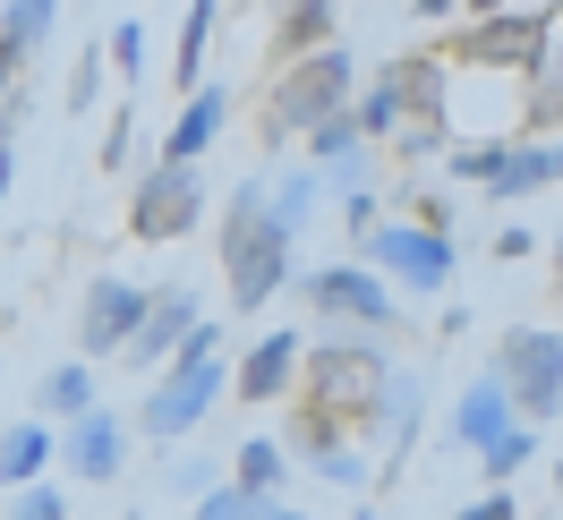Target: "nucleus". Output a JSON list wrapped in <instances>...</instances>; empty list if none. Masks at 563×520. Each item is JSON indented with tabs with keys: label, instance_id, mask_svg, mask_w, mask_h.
Listing matches in <instances>:
<instances>
[{
	"label": "nucleus",
	"instance_id": "nucleus-1",
	"mask_svg": "<svg viewBox=\"0 0 563 520\" xmlns=\"http://www.w3.org/2000/svg\"><path fill=\"white\" fill-rule=\"evenodd\" d=\"M385 384H393V358L376 333H358V342H299V410L308 418H333L342 435H376V418H385Z\"/></svg>",
	"mask_w": 563,
	"mask_h": 520
},
{
	"label": "nucleus",
	"instance_id": "nucleus-2",
	"mask_svg": "<svg viewBox=\"0 0 563 520\" xmlns=\"http://www.w3.org/2000/svg\"><path fill=\"white\" fill-rule=\"evenodd\" d=\"M290 240H299V231H282L274 213H265V179H240L222 231H213V256H222V281H231V308L240 316L274 308L282 290H290V265H299Z\"/></svg>",
	"mask_w": 563,
	"mask_h": 520
},
{
	"label": "nucleus",
	"instance_id": "nucleus-3",
	"mask_svg": "<svg viewBox=\"0 0 563 520\" xmlns=\"http://www.w3.org/2000/svg\"><path fill=\"white\" fill-rule=\"evenodd\" d=\"M222 384H231V358H222V324L206 316V324L154 367V384H145V401H137V435L188 444V435L206 427V410L222 401Z\"/></svg>",
	"mask_w": 563,
	"mask_h": 520
},
{
	"label": "nucleus",
	"instance_id": "nucleus-4",
	"mask_svg": "<svg viewBox=\"0 0 563 520\" xmlns=\"http://www.w3.org/2000/svg\"><path fill=\"white\" fill-rule=\"evenodd\" d=\"M444 69H487V77H555V9H495V18H461L435 43Z\"/></svg>",
	"mask_w": 563,
	"mask_h": 520
},
{
	"label": "nucleus",
	"instance_id": "nucleus-5",
	"mask_svg": "<svg viewBox=\"0 0 563 520\" xmlns=\"http://www.w3.org/2000/svg\"><path fill=\"white\" fill-rule=\"evenodd\" d=\"M351 95H358V60L342 52V43H324V52H299V60H282L274 86H265V145L308 137L317 120L351 111Z\"/></svg>",
	"mask_w": 563,
	"mask_h": 520
},
{
	"label": "nucleus",
	"instance_id": "nucleus-6",
	"mask_svg": "<svg viewBox=\"0 0 563 520\" xmlns=\"http://www.w3.org/2000/svg\"><path fill=\"white\" fill-rule=\"evenodd\" d=\"M487 376H495V392L512 401V418L547 435L555 410H563V333H555V324H512Z\"/></svg>",
	"mask_w": 563,
	"mask_h": 520
},
{
	"label": "nucleus",
	"instance_id": "nucleus-7",
	"mask_svg": "<svg viewBox=\"0 0 563 520\" xmlns=\"http://www.w3.org/2000/svg\"><path fill=\"white\" fill-rule=\"evenodd\" d=\"M351 265H367L376 281H393V290H453L461 274V240L453 231H419V222H376L367 240H358Z\"/></svg>",
	"mask_w": 563,
	"mask_h": 520
},
{
	"label": "nucleus",
	"instance_id": "nucleus-8",
	"mask_svg": "<svg viewBox=\"0 0 563 520\" xmlns=\"http://www.w3.org/2000/svg\"><path fill=\"white\" fill-rule=\"evenodd\" d=\"M197 222H206V172L197 163H145L137 188H129V240L172 247Z\"/></svg>",
	"mask_w": 563,
	"mask_h": 520
},
{
	"label": "nucleus",
	"instance_id": "nucleus-9",
	"mask_svg": "<svg viewBox=\"0 0 563 520\" xmlns=\"http://www.w3.org/2000/svg\"><path fill=\"white\" fill-rule=\"evenodd\" d=\"M299 299H308L317 324H358V333H393V324H401V299H393L367 265H308Z\"/></svg>",
	"mask_w": 563,
	"mask_h": 520
},
{
	"label": "nucleus",
	"instance_id": "nucleus-10",
	"mask_svg": "<svg viewBox=\"0 0 563 520\" xmlns=\"http://www.w3.org/2000/svg\"><path fill=\"white\" fill-rule=\"evenodd\" d=\"M197 324H206V299H197L188 281H145V316H137V333H129V350H120V358H129L137 376H154V367H163V358L197 333Z\"/></svg>",
	"mask_w": 563,
	"mask_h": 520
},
{
	"label": "nucleus",
	"instance_id": "nucleus-11",
	"mask_svg": "<svg viewBox=\"0 0 563 520\" xmlns=\"http://www.w3.org/2000/svg\"><path fill=\"white\" fill-rule=\"evenodd\" d=\"M137 316H145V281H86V299H77V358L95 367V358H120L129 350V333H137Z\"/></svg>",
	"mask_w": 563,
	"mask_h": 520
},
{
	"label": "nucleus",
	"instance_id": "nucleus-12",
	"mask_svg": "<svg viewBox=\"0 0 563 520\" xmlns=\"http://www.w3.org/2000/svg\"><path fill=\"white\" fill-rule=\"evenodd\" d=\"M52 461L69 469L77 486H103L120 478V461H129V418H111L103 401L86 418H69V427H52Z\"/></svg>",
	"mask_w": 563,
	"mask_h": 520
},
{
	"label": "nucleus",
	"instance_id": "nucleus-13",
	"mask_svg": "<svg viewBox=\"0 0 563 520\" xmlns=\"http://www.w3.org/2000/svg\"><path fill=\"white\" fill-rule=\"evenodd\" d=\"M290 452V469H308V478H333V486H367V461L351 452V435L333 427V418H290V435H274Z\"/></svg>",
	"mask_w": 563,
	"mask_h": 520
},
{
	"label": "nucleus",
	"instance_id": "nucleus-14",
	"mask_svg": "<svg viewBox=\"0 0 563 520\" xmlns=\"http://www.w3.org/2000/svg\"><path fill=\"white\" fill-rule=\"evenodd\" d=\"M299 342H308V333L274 324L256 350H240V367H231V384H222V392H240L247 410H256V401H282V392H290V376H299Z\"/></svg>",
	"mask_w": 563,
	"mask_h": 520
},
{
	"label": "nucleus",
	"instance_id": "nucleus-15",
	"mask_svg": "<svg viewBox=\"0 0 563 520\" xmlns=\"http://www.w3.org/2000/svg\"><path fill=\"white\" fill-rule=\"evenodd\" d=\"M222 129H231V95H222V86H197V95L179 103V120L163 129V154H154V163H206Z\"/></svg>",
	"mask_w": 563,
	"mask_h": 520
},
{
	"label": "nucleus",
	"instance_id": "nucleus-16",
	"mask_svg": "<svg viewBox=\"0 0 563 520\" xmlns=\"http://www.w3.org/2000/svg\"><path fill=\"white\" fill-rule=\"evenodd\" d=\"M555 179H563V145L512 137V145H504V163H495V179H487V197H495V206H521V197H547Z\"/></svg>",
	"mask_w": 563,
	"mask_h": 520
},
{
	"label": "nucleus",
	"instance_id": "nucleus-17",
	"mask_svg": "<svg viewBox=\"0 0 563 520\" xmlns=\"http://www.w3.org/2000/svg\"><path fill=\"white\" fill-rule=\"evenodd\" d=\"M385 77L401 86V111H410V120H453V69H444L435 52H401V60H385Z\"/></svg>",
	"mask_w": 563,
	"mask_h": 520
},
{
	"label": "nucleus",
	"instance_id": "nucleus-18",
	"mask_svg": "<svg viewBox=\"0 0 563 520\" xmlns=\"http://www.w3.org/2000/svg\"><path fill=\"white\" fill-rule=\"evenodd\" d=\"M504 427H521V418H512V401L495 392V376H478V384H470V392L453 401V418H444V444H461V452H487L495 435H504Z\"/></svg>",
	"mask_w": 563,
	"mask_h": 520
},
{
	"label": "nucleus",
	"instance_id": "nucleus-19",
	"mask_svg": "<svg viewBox=\"0 0 563 520\" xmlns=\"http://www.w3.org/2000/svg\"><path fill=\"white\" fill-rule=\"evenodd\" d=\"M333 26H342V9H333V0H274V69H282V60H299V52L342 43Z\"/></svg>",
	"mask_w": 563,
	"mask_h": 520
},
{
	"label": "nucleus",
	"instance_id": "nucleus-20",
	"mask_svg": "<svg viewBox=\"0 0 563 520\" xmlns=\"http://www.w3.org/2000/svg\"><path fill=\"white\" fill-rule=\"evenodd\" d=\"M43 469H52V427H43V418H18V427H0V495L35 486Z\"/></svg>",
	"mask_w": 563,
	"mask_h": 520
},
{
	"label": "nucleus",
	"instance_id": "nucleus-21",
	"mask_svg": "<svg viewBox=\"0 0 563 520\" xmlns=\"http://www.w3.org/2000/svg\"><path fill=\"white\" fill-rule=\"evenodd\" d=\"M213 18H222V0H188V18H179V43H172V95H197V86H206Z\"/></svg>",
	"mask_w": 563,
	"mask_h": 520
},
{
	"label": "nucleus",
	"instance_id": "nucleus-22",
	"mask_svg": "<svg viewBox=\"0 0 563 520\" xmlns=\"http://www.w3.org/2000/svg\"><path fill=\"white\" fill-rule=\"evenodd\" d=\"M86 410H95V367H86V358H60V367L35 384V418L43 427H69V418H86Z\"/></svg>",
	"mask_w": 563,
	"mask_h": 520
},
{
	"label": "nucleus",
	"instance_id": "nucleus-23",
	"mask_svg": "<svg viewBox=\"0 0 563 520\" xmlns=\"http://www.w3.org/2000/svg\"><path fill=\"white\" fill-rule=\"evenodd\" d=\"M231 486H240V495H274V504H282V486H290V452H282L274 435H247V444L231 452Z\"/></svg>",
	"mask_w": 563,
	"mask_h": 520
},
{
	"label": "nucleus",
	"instance_id": "nucleus-24",
	"mask_svg": "<svg viewBox=\"0 0 563 520\" xmlns=\"http://www.w3.org/2000/svg\"><path fill=\"white\" fill-rule=\"evenodd\" d=\"M52 18H60V0H9V9H0V52L35 69V52L52 43Z\"/></svg>",
	"mask_w": 563,
	"mask_h": 520
},
{
	"label": "nucleus",
	"instance_id": "nucleus-25",
	"mask_svg": "<svg viewBox=\"0 0 563 520\" xmlns=\"http://www.w3.org/2000/svg\"><path fill=\"white\" fill-rule=\"evenodd\" d=\"M401 120H410V111H401V86L376 69V86H358V95H351V129H358V145H385Z\"/></svg>",
	"mask_w": 563,
	"mask_h": 520
},
{
	"label": "nucleus",
	"instance_id": "nucleus-26",
	"mask_svg": "<svg viewBox=\"0 0 563 520\" xmlns=\"http://www.w3.org/2000/svg\"><path fill=\"white\" fill-rule=\"evenodd\" d=\"M317 206H324V179L308 172V163H299V172H274V179H265V213H274L282 231H299V222H308Z\"/></svg>",
	"mask_w": 563,
	"mask_h": 520
},
{
	"label": "nucleus",
	"instance_id": "nucleus-27",
	"mask_svg": "<svg viewBox=\"0 0 563 520\" xmlns=\"http://www.w3.org/2000/svg\"><path fill=\"white\" fill-rule=\"evenodd\" d=\"M538 452H547V435H538V427H504V435L478 452V469H487V486H512L529 461H538Z\"/></svg>",
	"mask_w": 563,
	"mask_h": 520
},
{
	"label": "nucleus",
	"instance_id": "nucleus-28",
	"mask_svg": "<svg viewBox=\"0 0 563 520\" xmlns=\"http://www.w3.org/2000/svg\"><path fill=\"white\" fill-rule=\"evenodd\" d=\"M504 145H512V137H470V145H444V179H461V188H487L495 163H504Z\"/></svg>",
	"mask_w": 563,
	"mask_h": 520
},
{
	"label": "nucleus",
	"instance_id": "nucleus-29",
	"mask_svg": "<svg viewBox=\"0 0 563 520\" xmlns=\"http://www.w3.org/2000/svg\"><path fill=\"white\" fill-rule=\"evenodd\" d=\"M265 512H274V495H240V486L222 478V486L197 495V512H188V520H265Z\"/></svg>",
	"mask_w": 563,
	"mask_h": 520
},
{
	"label": "nucleus",
	"instance_id": "nucleus-30",
	"mask_svg": "<svg viewBox=\"0 0 563 520\" xmlns=\"http://www.w3.org/2000/svg\"><path fill=\"white\" fill-rule=\"evenodd\" d=\"M103 43V60H111V77H120V86H137L145 77V26L137 18H120V26H111V35H95Z\"/></svg>",
	"mask_w": 563,
	"mask_h": 520
},
{
	"label": "nucleus",
	"instance_id": "nucleus-31",
	"mask_svg": "<svg viewBox=\"0 0 563 520\" xmlns=\"http://www.w3.org/2000/svg\"><path fill=\"white\" fill-rule=\"evenodd\" d=\"M385 145L401 154V163H435V154L453 145V120H401V129H393Z\"/></svg>",
	"mask_w": 563,
	"mask_h": 520
},
{
	"label": "nucleus",
	"instance_id": "nucleus-32",
	"mask_svg": "<svg viewBox=\"0 0 563 520\" xmlns=\"http://www.w3.org/2000/svg\"><path fill=\"white\" fill-rule=\"evenodd\" d=\"M0 520H69V495H60V486H18V495H9V512Z\"/></svg>",
	"mask_w": 563,
	"mask_h": 520
},
{
	"label": "nucleus",
	"instance_id": "nucleus-33",
	"mask_svg": "<svg viewBox=\"0 0 563 520\" xmlns=\"http://www.w3.org/2000/svg\"><path fill=\"white\" fill-rule=\"evenodd\" d=\"M129 163H137V111L120 103L103 120V172H129Z\"/></svg>",
	"mask_w": 563,
	"mask_h": 520
},
{
	"label": "nucleus",
	"instance_id": "nucleus-34",
	"mask_svg": "<svg viewBox=\"0 0 563 520\" xmlns=\"http://www.w3.org/2000/svg\"><path fill=\"white\" fill-rule=\"evenodd\" d=\"M95 95H103V43H86V52H77L69 95H60V103H69V111H95Z\"/></svg>",
	"mask_w": 563,
	"mask_h": 520
},
{
	"label": "nucleus",
	"instance_id": "nucleus-35",
	"mask_svg": "<svg viewBox=\"0 0 563 520\" xmlns=\"http://www.w3.org/2000/svg\"><path fill=\"white\" fill-rule=\"evenodd\" d=\"M495 256H504V265H512V256H538V222H495Z\"/></svg>",
	"mask_w": 563,
	"mask_h": 520
},
{
	"label": "nucleus",
	"instance_id": "nucleus-36",
	"mask_svg": "<svg viewBox=\"0 0 563 520\" xmlns=\"http://www.w3.org/2000/svg\"><path fill=\"white\" fill-rule=\"evenodd\" d=\"M461 520H521V495L487 486V495H470V504H461Z\"/></svg>",
	"mask_w": 563,
	"mask_h": 520
},
{
	"label": "nucleus",
	"instance_id": "nucleus-37",
	"mask_svg": "<svg viewBox=\"0 0 563 520\" xmlns=\"http://www.w3.org/2000/svg\"><path fill=\"white\" fill-rule=\"evenodd\" d=\"M376 222H385V206H376V197H342V231H351V256H358V240H367Z\"/></svg>",
	"mask_w": 563,
	"mask_h": 520
},
{
	"label": "nucleus",
	"instance_id": "nucleus-38",
	"mask_svg": "<svg viewBox=\"0 0 563 520\" xmlns=\"http://www.w3.org/2000/svg\"><path fill=\"white\" fill-rule=\"evenodd\" d=\"M172 478H179V486H188V495H206V486H213V461H179Z\"/></svg>",
	"mask_w": 563,
	"mask_h": 520
},
{
	"label": "nucleus",
	"instance_id": "nucleus-39",
	"mask_svg": "<svg viewBox=\"0 0 563 520\" xmlns=\"http://www.w3.org/2000/svg\"><path fill=\"white\" fill-rule=\"evenodd\" d=\"M495 9H521V0H461V18H495Z\"/></svg>",
	"mask_w": 563,
	"mask_h": 520
},
{
	"label": "nucleus",
	"instance_id": "nucleus-40",
	"mask_svg": "<svg viewBox=\"0 0 563 520\" xmlns=\"http://www.w3.org/2000/svg\"><path fill=\"white\" fill-rule=\"evenodd\" d=\"M419 18H461V0H410Z\"/></svg>",
	"mask_w": 563,
	"mask_h": 520
},
{
	"label": "nucleus",
	"instance_id": "nucleus-41",
	"mask_svg": "<svg viewBox=\"0 0 563 520\" xmlns=\"http://www.w3.org/2000/svg\"><path fill=\"white\" fill-rule=\"evenodd\" d=\"M351 520H385V512H376V504H351Z\"/></svg>",
	"mask_w": 563,
	"mask_h": 520
},
{
	"label": "nucleus",
	"instance_id": "nucleus-42",
	"mask_svg": "<svg viewBox=\"0 0 563 520\" xmlns=\"http://www.w3.org/2000/svg\"><path fill=\"white\" fill-rule=\"evenodd\" d=\"M265 520H308V512H290V504H274V512H265Z\"/></svg>",
	"mask_w": 563,
	"mask_h": 520
},
{
	"label": "nucleus",
	"instance_id": "nucleus-43",
	"mask_svg": "<svg viewBox=\"0 0 563 520\" xmlns=\"http://www.w3.org/2000/svg\"><path fill=\"white\" fill-rule=\"evenodd\" d=\"M538 520H555V512H538Z\"/></svg>",
	"mask_w": 563,
	"mask_h": 520
}]
</instances>
